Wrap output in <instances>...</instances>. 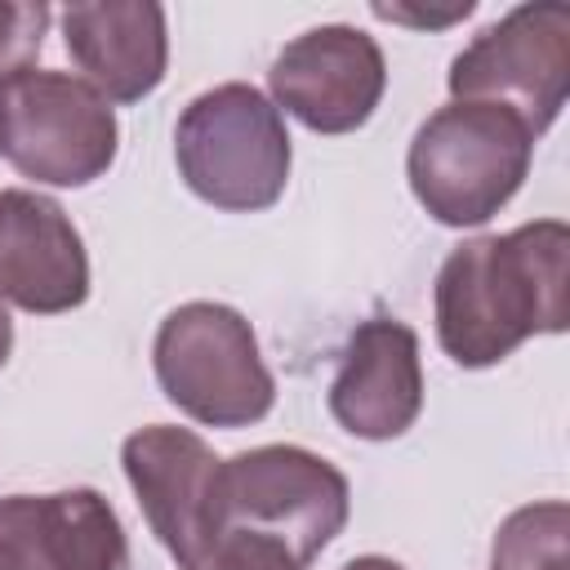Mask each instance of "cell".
Masks as SVG:
<instances>
[{
    "mask_svg": "<svg viewBox=\"0 0 570 570\" xmlns=\"http://www.w3.org/2000/svg\"><path fill=\"white\" fill-rule=\"evenodd\" d=\"M53 9L45 0H0V80L36 67Z\"/></svg>",
    "mask_w": 570,
    "mask_h": 570,
    "instance_id": "15",
    "label": "cell"
},
{
    "mask_svg": "<svg viewBox=\"0 0 570 570\" xmlns=\"http://www.w3.org/2000/svg\"><path fill=\"white\" fill-rule=\"evenodd\" d=\"M370 9H374V18H387V22H401V27H419V31H436V27L463 22L476 4L472 0H454L445 9H419V4H383V0H374Z\"/></svg>",
    "mask_w": 570,
    "mask_h": 570,
    "instance_id": "17",
    "label": "cell"
},
{
    "mask_svg": "<svg viewBox=\"0 0 570 570\" xmlns=\"http://www.w3.org/2000/svg\"><path fill=\"white\" fill-rule=\"evenodd\" d=\"M570 508L566 499L525 503L503 517L490 543V570H570L566 557Z\"/></svg>",
    "mask_w": 570,
    "mask_h": 570,
    "instance_id": "14",
    "label": "cell"
},
{
    "mask_svg": "<svg viewBox=\"0 0 570 570\" xmlns=\"http://www.w3.org/2000/svg\"><path fill=\"white\" fill-rule=\"evenodd\" d=\"M534 134L494 102H445L410 138L405 178L441 227L490 223L525 183Z\"/></svg>",
    "mask_w": 570,
    "mask_h": 570,
    "instance_id": "2",
    "label": "cell"
},
{
    "mask_svg": "<svg viewBox=\"0 0 570 570\" xmlns=\"http://www.w3.org/2000/svg\"><path fill=\"white\" fill-rule=\"evenodd\" d=\"M454 102H494L539 138L570 94V9L561 0L517 4L476 31L445 76Z\"/></svg>",
    "mask_w": 570,
    "mask_h": 570,
    "instance_id": "7",
    "label": "cell"
},
{
    "mask_svg": "<svg viewBox=\"0 0 570 570\" xmlns=\"http://www.w3.org/2000/svg\"><path fill=\"white\" fill-rule=\"evenodd\" d=\"M151 370L169 405L205 428H249L276 405L254 325L209 298L174 307L151 338Z\"/></svg>",
    "mask_w": 570,
    "mask_h": 570,
    "instance_id": "5",
    "label": "cell"
},
{
    "mask_svg": "<svg viewBox=\"0 0 570 570\" xmlns=\"http://www.w3.org/2000/svg\"><path fill=\"white\" fill-rule=\"evenodd\" d=\"M0 570H134L116 508L94 485L0 499Z\"/></svg>",
    "mask_w": 570,
    "mask_h": 570,
    "instance_id": "10",
    "label": "cell"
},
{
    "mask_svg": "<svg viewBox=\"0 0 570 570\" xmlns=\"http://www.w3.org/2000/svg\"><path fill=\"white\" fill-rule=\"evenodd\" d=\"M347 476L303 445H254L218 463L214 534L240 530L289 552L307 570L347 525Z\"/></svg>",
    "mask_w": 570,
    "mask_h": 570,
    "instance_id": "4",
    "label": "cell"
},
{
    "mask_svg": "<svg viewBox=\"0 0 570 570\" xmlns=\"http://www.w3.org/2000/svg\"><path fill=\"white\" fill-rule=\"evenodd\" d=\"M325 401L334 423L361 441H392L410 432L423 410L419 334L392 316L361 321L338 352Z\"/></svg>",
    "mask_w": 570,
    "mask_h": 570,
    "instance_id": "12",
    "label": "cell"
},
{
    "mask_svg": "<svg viewBox=\"0 0 570 570\" xmlns=\"http://www.w3.org/2000/svg\"><path fill=\"white\" fill-rule=\"evenodd\" d=\"M120 463L151 534L165 543L178 570H187L214 543V485L223 459L200 432L151 423L125 436Z\"/></svg>",
    "mask_w": 570,
    "mask_h": 570,
    "instance_id": "9",
    "label": "cell"
},
{
    "mask_svg": "<svg viewBox=\"0 0 570 570\" xmlns=\"http://www.w3.org/2000/svg\"><path fill=\"white\" fill-rule=\"evenodd\" d=\"M9 352H13V321H9V307H4V298H0V370H4Z\"/></svg>",
    "mask_w": 570,
    "mask_h": 570,
    "instance_id": "19",
    "label": "cell"
},
{
    "mask_svg": "<svg viewBox=\"0 0 570 570\" xmlns=\"http://www.w3.org/2000/svg\"><path fill=\"white\" fill-rule=\"evenodd\" d=\"M0 116H4V80H0Z\"/></svg>",
    "mask_w": 570,
    "mask_h": 570,
    "instance_id": "20",
    "label": "cell"
},
{
    "mask_svg": "<svg viewBox=\"0 0 570 570\" xmlns=\"http://www.w3.org/2000/svg\"><path fill=\"white\" fill-rule=\"evenodd\" d=\"M0 298L31 316H58L89 298L85 240L45 191H0Z\"/></svg>",
    "mask_w": 570,
    "mask_h": 570,
    "instance_id": "11",
    "label": "cell"
},
{
    "mask_svg": "<svg viewBox=\"0 0 570 570\" xmlns=\"http://www.w3.org/2000/svg\"><path fill=\"white\" fill-rule=\"evenodd\" d=\"M62 45L80 80L107 102H142L169 67V31L156 0H76L62 9Z\"/></svg>",
    "mask_w": 570,
    "mask_h": 570,
    "instance_id": "13",
    "label": "cell"
},
{
    "mask_svg": "<svg viewBox=\"0 0 570 570\" xmlns=\"http://www.w3.org/2000/svg\"><path fill=\"white\" fill-rule=\"evenodd\" d=\"M566 281L570 227L561 218L454 245L432 289L441 352L463 370H485L534 334H561L570 321Z\"/></svg>",
    "mask_w": 570,
    "mask_h": 570,
    "instance_id": "1",
    "label": "cell"
},
{
    "mask_svg": "<svg viewBox=\"0 0 570 570\" xmlns=\"http://www.w3.org/2000/svg\"><path fill=\"white\" fill-rule=\"evenodd\" d=\"M120 125L111 102L71 71H22L4 80L0 156L31 183L89 187L116 160Z\"/></svg>",
    "mask_w": 570,
    "mask_h": 570,
    "instance_id": "6",
    "label": "cell"
},
{
    "mask_svg": "<svg viewBox=\"0 0 570 570\" xmlns=\"http://www.w3.org/2000/svg\"><path fill=\"white\" fill-rule=\"evenodd\" d=\"M187 570H298V566L289 561L285 548H276L258 534L227 530V534H214V543Z\"/></svg>",
    "mask_w": 570,
    "mask_h": 570,
    "instance_id": "16",
    "label": "cell"
},
{
    "mask_svg": "<svg viewBox=\"0 0 570 570\" xmlns=\"http://www.w3.org/2000/svg\"><path fill=\"white\" fill-rule=\"evenodd\" d=\"M267 85L272 102L312 134H352L374 116L387 89V62L370 31L321 22L272 58Z\"/></svg>",
    "mask_w": 570,
    "mask_h": 570,
    "instance_id": "8",
    "label": "cell"
},
{
    "mask_svg": "<svg viewBox=\"0 0 570 570\" xmlns=\"http://www.w3.org/2000/svg\"><path fill=\"white\" fill-rule=\"evenodd\" d=\"M174 160L205 205L258 214L285 196L294 147L281 107L263 89L227 80L183 107L174 125Z\"/></svg>",
    "mask_w": 570,
    "mask_h": 570,
    "instance_id": "3",
    "label": "cell"
},
{
    "mask_svg": "<svg viewBox=\"0 0 570 570\" xmlns=\"http://www.w3.org/2000/svg\"><path fill=\"white\" fill-rule=\"evenodd\" d=\"M338 570H405L401 561H392V557H379V552H370V557H352L347 566H338Z\"/></svg>",
    "mask_w": 570,
    "mask_h": 570,
    "instance_id": "18",
    "label": "cell"
}]
</instances>
